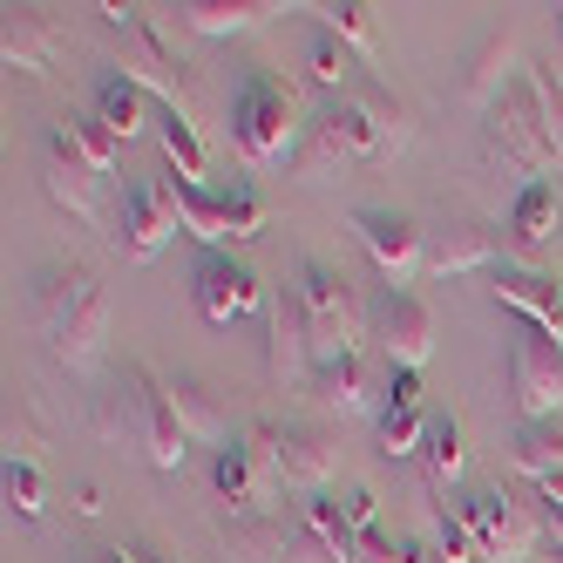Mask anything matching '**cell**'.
I'll return each mask as SVG.
<instances>
[{
  "label": "cell",
  "mask_w": 563,
  "mask_h": 563,
  "mask_svg": "<svg viewBox=\"0 0 563 563\" xmlns=\"http://www.w3.org/2000/svg\"><path fill=\"white\" fill-rule=\"evenodd\" d=\"M489 164L516 170L522 184L563 177V96L550 68H516L509 96L489 109Z\"/></svg>",
  "instance_id": "6da1fadb"
},
{
  "label": "cell",
  "mask_w": 563,
  "mask_h": 563,
  "mask_svg": "<svg viewBox=\"0 0 563 563\" xmlns=\"http://www.w3.org/2000/svg\"><path fill=\"white\" fill-rule=\"evenodd\" d=\"M292 136H299V96L278 82V75L252 68L245 89H238V102H231V143H238V156H245L252 170H265V164H278V156L292 150Z\"/></svg>",
  "instance_id": "7a4b0ae2"
},
{
  "label": "cell",
  "mask_w": 563,
  "mask_h": 563,
  "mask_svg": "<svg viewBox=\"0 0 563 563\" xmlns=\"http://www.w3.org/2000/svg\"><path fill=\"white\" fill-rule=\"evenodd\" d=\"M48 333H55V353L62 367H96V353L109 340V292L89 265H68L62 278H48Z\"/></svg>",
  "instance_id": "3957f363"
},
{
  "label": "cell",
  "mask_w": 563,
  "mask_h": 563,
  "mask_svg": "<svg viewBox=\"0 0 563 563\" xmlns=\"http://www.w3.org/2000/svg\"><path fill=\"white\" fill-rule=\"evenodd\" d=\"M319 143L333 156H353V164H380L387 150L408 143V109L387 102L380 89H353L319 115Z\"/></svg>",
  "instance_id": "277c9868"
},
{
  "label": "cell",
  "mask_w": 563,
  "mask_h": 563,
  "mask_svg": "<svg viewBox=\"0 0 563 563\" xmlns=\"http://www.w3.org/2000/svg\"><path fill=\"white\" fill-rule=\"evenodd\" d=\"M292 292H299V312H306V333H312V353H319V360L360 353V333H367L374 312H360V299H353V286H346V272L306 258Z\"/></svg>",
  "instance_id": "5b68a950"
},
{
  "label": "cell",
  "mask_w": 563,
  "mask_h": 563,
  "mask_svg": "<svg viewBox=\"0 0 563 563\" xmlns=\"http://www.w3.org/2000/svg\"><path fill=\"white\" fill-rule=\"evenodd\" d=\"M109 21H115V34H123V68L130 82L143 89V96H156V102H170V115H184V123H197V96H190V75H184V62L156 42V27L143 21V8H102Z\"/></svg>",
  "instance_id": "8992f818"
},
{
  "label": "cell",
  "mask_w": 563,
  "mask_h": 563,
  "mask_svg": "<svg viewBox=\"0 0 563 563\" xmlns=\"http://www.w3.org/2000/svg\"><path fill=\"white\" fill-rule=\"evenodd\" d=\"M123 428L143 441V455L156 468H184V449H190V428L177 415V400H170V380H156L143 360H130L123 367Z\"/></svg>",
  "instance_id": "52a82bcc"
},
{
  "label": "cell",
  "mask_w": 563,
  "mask_h": 563,
  "mask_svg": "<svg viewBox=\"0 0 563 563\" xmlns=\"http://www.w3.org/2000/svg\"><path fill=\"white\" fill-rule=\"evenodd\" d=\"M211 489L231 503V509H245V516H265L272 496H278V462H272V428L252 421L245 434H231L218 462H211Z\"/></svg>",
  "instance_id": "ba28073f"
},
{
  "label": "cell",
  "mask_w": 563,
  "mask_h": 563,
  "mask_svg": "<svg viewBox=\"0 0 563 563\" xmlns=\"http://www.w3.org/2000/svg\"><path fill=\"white\" fill-rule=\"evenodd\" d=\"M509 380H516L522 428L563 415V346H556L543 327H522V340H516V353H509Z\"/></svg>",
  "instance_id": "9c48e42d"
},
{
  "label": "cell",
  "mask_w": 563,
  "mask_h": 563,
  "mask_svg": "<svg viewBox=\"0 0 563 563\" xmlns=\"http://www.w3.org/2000/svg\"><path fill=\"white\" fill-rule=\"evenodd\" d=\"M177 238V205H170V184L156 177H130L123 184V205H115V245H123V258L150 265L156 252H164Z\"/></svg>",
  "instance_id": "30bf717a"
},
{
  "label": "cell",
  "mask_w": 563,
  "mask_h": 563,
  "mask_svg": "<svg viewBox=\"0 0 563 563\" xmlns=\"http://www.w3.org/2000/svg\"><path fill=\"white\" fill-rule=\"evenodd\" d=\"M353 238L367 245V258L380 265V278L400 286V292L428 272V231L415 218H400V211H353Z\"/></svg>",
  "instance_id": "8fae6325"
},
{
  "label": "cell",
  "mask_w": 563,
  "mask_h": 563,
  "mask_svg": "<svg viewBox=\"0 0 563 563\" xmlns=\"http://www.w3.org/2000/svg\"><path fill=\"white\" fill-rule=\"evenodd\" d=\"M468 522H475V543H482V563H537L543 537L522 503H509V489H475L468 503Z\"/></svg>",
  "instance_id": "7c38bea8"
},
{
  "label": "cell",
  "mask_w": 563,
  "mask_h": 563,
  "mask_svg": "<svg viewBox=\"0 0 563 563\" xmlns=\"http://www.w3.org/2000/svg\"><path fill=\"white\" fill-rule=\"evenodd\" d=\"M374 333H380V346H387V367H428V353H434V306L421 299V292H400V286H387L380 299H374Z\"/></svg>",
  "instance_id": "4fadbf2b"
},
{
  "label": "cell",
  "mask_w": 563,
  "mask_h": 563,
  "mask_svg": "<svg viewBox=\"0 0 563 563\" xmlns=\"http://www.w3.org/2000/svg\"><path fill=\"white\" fill-rule=\"evenodd\" d=\"M190 299H197V312H205L211 327H231V319H245L265 299V286H258V272L245 258L205 252V258H197V278H190Z\"/></svg>",
  "instance_id": "5bb4252c"
},
{
  "label": "cell",
  "mask_w": 563,
  "mask_h": 563,
  "mask_svg": "<svg viewBox=\"0 0 563 563\" xmlns=\"http://www.w3.org/2000/svg\"><path fill=\"white\" fill-rule=\"evenodd\" d=\"M496 299L516 306L522 319H530V327H543V333L563 346V278H550V272H537V265L503 258V265H496Z\"/></svg>",
  "instance_id": "9a60e30c"
},
{
  "label": "cell",
  "mask_w": 563,
  "mask_h": 563,
  "mask_svg": "<svg viewBox=\"0 0 563 563\" xmlns=\"http://www.w3.org/2000/svg\"><path fill=\"white\" fill-rule=\"evenodd\" d=\"M96 177H102V170H96L89 156L68 143V130L55 123V130H48V156H42V184H48V197H55L62 211H75V218H96Z\"/></svg>",
  "instance_id": "2e32d148"
},
{
  "label": "cell",
  "mask_w": 563,
  "mask_h": 563,
  "mask_svg": "<svg viewBox=\"0 0 563 563\" xmlns=\"http://www.w3.org/2000/svg\"><path fill=\"white\" fill-rule=\"evenodd\" d=\"M312 333H306V312H299V292H278L272 299V380L278 387H312Z\"/></svg>",
  "instance_id": "e0dca14e"
},
{
  "label": "cell",
  "mask_w": 563,
  "mask_h": 563,
  "mask_svg": "<svg viewBox=\"0 0 563 563\" xmlns=\"http://www.w3.org/2000/svg\"><path fill=\"white\" fill-rule=\"evenodd\" d=\"M272 462H278V482H292V489L306 496H327V482H333V449L319 441L312 428H272Z\"/></svg>",
  "instance_id": "ac0fdd59"
},
{
  "label": "cell",
  "mask_w": 563,
  "mask_h": 563,
  "mask_svg": "<svg viewBox=\"0 0 563 563\" xmlns=\"http://www.w3.org/2000/svg\"><path fill=\"white\" fill-rule=\"evenodd\" d=\"M556 218H563V177H537L516 190L509 205V231H516V252L522 258H543L550 238H556Z\"/></svg>",
  "instance_id": "d6986e66"
},
{
  "label": "cell",
  "mask_w": 563,
  "mask_h": 563,
  "mask_svg": "<svg viewBox=\"0 0 563 563\" xmlns=\"http://www.w3.org/2000/svg\"><path fill=\"white\" fill-rule=\"evenodd\" d=\"M482 265L496 272V238L482 231V224H441V231H428V272L462 278V272H482Z\"/></svg>",
  "instance_id": "ffe728a7"
},
{
  "label": "cell",
  "mask_w": 563,
  "mask_h": 563,
  "mask_svg": "<svg viewBox=\"0 0 563 563\" xmlns=\"http://www.w3.org/2000/svg\"><path fill=\"white\" fill-rule=\"evenodd\" d=\"M327 415H367L374 394H367V367H360V353H333L312 367V387H306Z\"/></svg>",
  "instance_id": "44dd1931"
},
{
  "label": "cell",
  "mask_w": 563,
  "mask_h": 563,
  "mask_svg": "<svg viewBox=\"0 0 563 563\" xmlns=\"http://www.w3.org/2000/svg\"><path fill=\"white\" fill-rule=\"evenodd\" d=\"M516 468L537 482V496H543L550 509H563V434H556L550 421L516 428Z\"/></svg>",
  "instance_id": "7402d4cb"
},
{
  "label": "cell",
  "mask_w": 563,
  "mask_h": 563,
  "mask_svg": "<svg viewBox=\"0 0 563 563\" xmlns=\"http://www.w3.org/2000/svg\"><path fill=\"white\" fill-rule=\"evenodd\" d=\"M170 205H177V224H184V231H190L205 252H224V245H231V224H224V190L170 177Z\"/></svg>",
  "instance_id": "603a6c76"
},
{
  "label": "cell",
  "mask_w": 563,
  "mask_h": 563,
  "mask_svg": "<svg viewBox=\"0 0 563 563\" xmlns=\"http://www.w3.org/2000/svg\"><path fill=\"white\" fill-rule=\"evenodd\" d=\"M0 48H8V68L21 75H42L55 62V27L42 8H8V34H0Z\"/></svg>",
  "instance_id": "cb8c5ba5"
},
{
  "label": "cell",
  "mask_w": 563,
  "mask_h": 563,
  "mask_svg": "<svg viewBox=\"0 0 563 563\" xmlns=\"http://www.w3.org/2000/svg\"><path fill=\"white\" fill-rule=\"evenodd\" d=\"M278 8H265V0H184V8H177V21L197 27V34H252Z\"/></svg>",
  "instance_id": "d4e9b609"
},
{
  "label": "cell",
  "mask_w": 563,
  "mask_h": 563,
  "mask_svg": "<svg viewBox=\"0 0 563 563\" xmlns=\"http://www.w3.org/2000/svg\"><path fill=\"white\" fill-rule=\"evenodd\" d=\"M421 455H428V482H434V489H449V482L468 468V421H462L455 408H449V415H428Z\"/></svg>",
  "instance_id": "484cf974"
},
{
  "label": "cell",
  "mask_w": 563,
  "mask_h": 563,
  "mask_svg": "<svg viewBox=\"0 0 563 563\" xmlns=\"http://www.w3.org/2000/svg\"><path fill=\"white\" fill-rule=\"evenodd\" d=\"M96 115H102V123H109L115 136H123V143H130V136L143 130V115H150V96H143V89L130 82V75H123V68H109V75H102V82H96Z\"/></svg>",
  "instance_id": "4316f807"
},
{
  "label": "cell",
  "mask_w": 563,
  "mask_h": 563,
  "mask_svg": "<svg viewBox=\"0 0 563 563\" xmlns=\"http://www.w3.org/2000/svg\"><path fill=\"white\" fill-rule=\"evenodd\" d=\"M306 530H312V543L327 550L333 563H353L360 537H353V522L340 516V496H306Z\"/></svg>",
  "instance_id": "83f0119b"
},
{
  "label": "cell",
  "mask_w": 563,
  "mask_h": 563,
  "mask_svg": "<svg viewBox=\"0 0 563 563\" xmlns=\"http://www.w3.org/2000/svg\"><path fill=\"white\" fill-rule=\"evenodd\" d=\"M509 55H516L509 34H489V42H482V55H475V68L462 75V96L482 102V109H496V102L509 96V89H503V75H509V68H496V62H509Z\"/></svg>",
  "instance_id": "f1b7e54d"
},
{
  "label": "cell",
  "mask_w": 563,
  "mask_h": 563,
  "mask_svg": "<svg viewBox=\"0 0 563 563\" xmlns=\"http://www.w3.org/2000/svg\"><path fill=\"white\" fill-rule=\"evenodd\" d=\"M380 455H421V441H428V408H400V400H380Z\"/></svg>",
  "instance_id": "f546056e"
},
{
  "label": "cell",
  "mask_w": 563,
  "mask_h": 563,
  "mask_svg": "<svg viewBox=\"0 0 563 563\" xmlns=\"http://www.w3.org/2000/svg\"><path fill=\"white\" fill-rule=\"evenodd\" d=\"M62 130H68V143L82 150L96 170H115V156H123V136H115L96 109H89V115H62Z\"/></svg>",
  "instance_id": "4dcf8cb0"
},
{
  "label": "cell",
  "mask_w": 563,
  "mask_h": 563,
  "mask_svg": "<svg viewBox=\"0 0 563 563\" xmlns=\"http://www.w3.org/2000/svg\"><path fill=\"white\" fill-rule=\"evenodd\" d=\"M346 68H353V48L340 42V34L312 27V42H306V75H312L319 89H346Z\"/></svg>",
  "instance_id": "1f68e13d"
},
{
  "label": "cell",
  "mask_w": 563,
  "mask_h": 563,
  "mask_svg": "<svg viewBox=\"0 0 563 563\" xmlns=\"http://www.w3.org/2000/svg\"><path fill=\"white\" fill-rule=\"evenodd\" d=\"M374 8H360V0H340V8H319V27H327V34H340V42L353 48V55H367L374 62V21H367Z\"/></svg>",
  "instance_id": "d6a6232c"
},
{
  "label": "cell",
  "mask_w": 563,
  "mask_h": 563,
  "mask_svg": "<svg viewBox=\"0 0 563 563\" xmlns=\"http://www.w3.org/2000/svg\"><path fill=\"white\" fill-rule=\"evenodd\" d=\"M0 482H8V503H14L21 516H42V509H48V482H42V468H34V455H8Z\"/></svg>",
  "instance_id": "836d02e7"
},
{
  "label": "cell",
  "mask_w": 563,
  "mask_h": 563,
  "mask_svg": "<svg viewBox=\"0 0 563 563\" xmlns=\"http://www.w3.org/2000/svg\"><path fill=\"white\" fill-rule=\"evenodd\" d=\"M164 156L177 164V177H184V184H205V143H197V123L170 115V123H164Z\"/></svg>",
  "instance_id": "e575fe53"
},
{
  "label": "cell",
  "mask_w": 563,
  "mask_h": 563,
  "mask_svg": "<svg viewBox=\"0 0 563 563\" xmlns=\"http://www.w3.org/2000/svg\"><path fill=\"white\" fill-rule=\"evenodd\" d=\"M434 537H441V550H449V563H482V543H475V522H468V509L434 503Z\"/></svg>",
  "instance_id": "d590c367"
},
{
  "label": "cell",
  "mask_w": 563,
  "mask_h": 563,
  "mask_svg": "<svg viewBox=\"0 0 563 563\" xmlns=\"http://www.w3.org/2000/svg\"><path fill=\"white\" fill-rule=\"evenodd\" d=\"M170 400H177V415H184V428H190V434H211L218 449L231 441V434H224V421H218V408H211V400L197 394L190 380H170Z\"/></svg>",
  "instance_id": "8d00e7d4"
},
{
  "label": "cell",
  "mask_w": 563,
  "mask_h": 563,
  "mask_svg": "<svg viewBox=\"0 0 563 563\" xmlns=\"http://www.w3.org/2000/svg\"><path fill=\"white\" fill-rule=\"evenodd\" d=\"M224 224H231V238H258L265 231V197L252 184H231L224 190Z\"/></svg>",
  "instance_id": "74e56055"
},
{
  "label": "cell",
  "mask_w": 563,
  "mask_h": 563,
  "mask_svg": "<svg viewBox=\"0 0 563 563\" xmlns=\"http://www.w3.org/2000/svg\"><path fill=\"white\" fill-rule=\"evenodd\" d=\"M340 516L353 522V537H367V530H374V516H380V496L367 489V482H353V489L340 496Z\"/></svg>",
  "instance_id": "f35d334b"
},
{
  "label": "cell",
  "mask_w": 563,
  "mask_h": 563,
  "mask_svg": "<svg viewBox=\"0 0 563 563\" xmlns=\"http://www.w3.org/2000/svg\"><path fill=\"white\" fill-rule=\"evenodd\" d=\"M353 563H408V556H400V543H387L380 530H367V537H360V550H353Z\"/></svg>",
  "instance_id": "ab89813d"
},
{
  "label": "cell",
  "mask_w": 563,
  "mask_h": 563,
  "mask_svg": "<svg viewBox=\"0 0 563 563\" xmlns=\"http://www.w3.org/2000/svg\"><path fill=\"white\" fill-rule=\"evenodd\" d=\"M75 509H82V516H96V509H102V489H96V482H82V489H75Z\"/></svg>",
  "instance_id": "60d3db41"
},
{
  "label": "cell",
  "mask_w": 563,
  "mask_h": 563,
  "mask_svg": "<svg viewBox=\"0 0 563 563\" xmlns=\"http://www.w3.org/2000/svg\"><path fill=\"white\" fill-rule=\"evenodd\" d=\"M89 563H130V543H109V550H89Z\"/></svg>",
  "instance_id": "b9f144b4"
},
{
  "label": "cell",
  "mask_w": 563,
  "mask_h": 563,
  "mask_svg": "<svg viewBox=\"0 0 563 563\" xmlns=\"http://www.w3.org/2000/svg\"><path fill=\"white\" fill-rule=\"evenodd\" d=\"M130 563H170V556L156 550V543H130Z\"/></svg>",
  "instance_id": "7bdbcfd3"
},
{
  "label": "cell",
  "mask_w": 563,
  "mask_h": 563,
  "mask_svg": "<svg viewBox=\"0 0 563 563\" xmlns=\"http://www.w3.org/2000/svg\"><path fill=\"white\" fill-rule=\"evenodd\" d=\"M537 563H563V543H550V550H543V556H537Z\"/></svg>",
  "instance_id": "ee69618b"
}]
</instances>
